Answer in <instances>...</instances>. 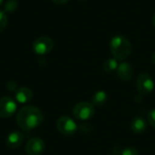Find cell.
I'll use <instances>...</instances> for the list:
<instances>
[{
    "mask_svg": "<svg viewBox=\"0 0 155 155\" xmlns=\"http://www.w3.org/2000/svg\"><path fill=\"white\" fill-rule=\"evenodd\" d=\"M151 60H152V63L155 64V51L153 52V54H152V58H151Z\"/></svg>",
    "mask_w": 155,
    "mask_h": 155,
    "instance_id": "obj_21",
    "label": "cell"
},
{
    "mask_svg": "<svg viewBox=\"0 0 155 155\" xmlns=\"http://www.w3.org/2000/svg\"><path fill=\"white\" fill-rule=\"evenodd\" d=\"M24 135L20 133V132H12L10 133L5 140V143L6 146L10 149H17L24 141Z\"/></svg>",
    "mask_w": 155,
    "mask_h": 155,
    "instance_id": "obj_10",
    "label": "cell"
},
{
    "mask_svg": "<svg viewBox=\"0 0 155 155\" xmlns=\"http://www.w3.org/2000/svg\"><path fill=\"white\" fill-rule=\"evenodd\" d=\"M34 94L32 92L31 89L27 88V87H21L16 89L15 93V100L19 103V104H26L29 103L32 99H33Z\"/></svg>",
    "mask_w": 155,
    "mask_h": 155,
    "instance_id": "obj_11",
    "label": "cell"
},
{
    "mask_svg": "<svg viewBox=\"0 0 155 155\" xmlns=\"http://www.w3.org/2000/svg\"><path fill=\"white\" fill-rule=\"evenodd\" d=\"M91 130H92V127L88 124H83L79 126V131L84 134H88L91 132Z\"/></svg>",
    "mask_w": 155,
    "mask_h": 155,
    "instance_id": "obj_19",
    "label": "cell"
},
{
    "mask_svg": "<svg viewBox=\"0 0 155 155\" xmlns=\"http://www.w3.org/2000/svg\"><path fill=\"white\" fill-rule=\"evenodd\" d=\"M136 88L138 93L142 95L151 94L154 89V82L151 75L147 73L140 74L136 79Z\"/></svg>",
    "mask_w": 155,
    "mask_h": 155,
    "instance_id": "obj_4",
    "label": "cell"
},
{
    "mask_svg": "<svg viewBox=\"0 0 155 155\" xmlns=\"http://www.w3.org/2000/svg\"><path fill=\"white\" fill-rule=\"evenodd\" d=\"M17 105L15 101L10 96H3L0 98V117L9 118L16 111Z\"/></svg>",
    "mask_w": 155,
    "mask_h": 155,
    "instance_id": "obj_7",
    "label": "cell"
},
{
    "mask_svg": "<svg viewBox=\"0 0 155 155\" xmlns=\"http://www.w3.org/2000/svg\"><path fill=\"white\" fill-rule=\"evenodd\" d=\"M108 155H112V154H108ZM113 155H114V154H113Z\"/></svg>",
    "mask_w": 155,
    "mask_h": 155,
    "instance_id": "obj_24",
    "label": "cell"
},
{
    "mask_svg": "<svg viewBox=\"0 0 155 155\" xmlns=\"http://www.w3.org/2000/svg\"><path fill=\"white\" fill-rule=\"evenodd\" d=\"M3 1H4V0H0V5H1L2 4H3Z\"/></svg>",
    "mask_w": 155,
    "mask_h": 155,
    "instance_id": "obj_23",
    "label": "cell"
},
{
    "mask_svg": "<svg viewBox=\"0 0 155 155\" xmlns=\"http://www.w3.org/2000/svg\"><path fill=\"white\" fill-rule=\"evenodd\" d=\"M95 114V107L92 103L80 102L73 108V115L75 119L80 121H87L92 119Z\"/></svg>",
    "mask_w": 155,
    "mask_h": 155,
    "instance_id": "obj_3",
    "label": "cell"
},
{
    "mask_svg": "<svg viewBox=\"0 0 155 155\" xmlns=\"http://www.w3.org/2000/svg\"><path fill=\"white\" fill-rule=\"evenodd\" d=\"M119 155H139V153L134 147L128 146V147H125V148H123V149L121 148Z\"/></svg>",
    "mask_w": 155,
    "mask_h": 155,
    "instance_id": "obj_15",
    "label": "cell"
},
{
    "mask_svg": "<svg viewBox=\"0 0 155 155\" xmlns=\"http://www.w3.org/2000/svg\"><path fill=\"white\" fill-rule=\"evenodd\" d=\"M17 2L16 0H7L5 4V11L6 12H14L16 8H17Z\"/></svg>",
    "mask_w": 155,
    "mask_h": 155,
    "instance_id": "obj_16",
    "label": "cell"
},
{
    "mask_svg": "<svg viewBox=\"0 0 155 155\" xmlns=\"http://www.w3.org/2000/svg\"><path fill=\"white\" fill-rule=\"evenodd\" d=\"M54 41L47 36H41L35 39L33 43V50L36 54H46L52 51Z\"/></svg>",
    "mask_w": 155,
    "mask_h": 155,
    "instance_id": "obj_6",
    "label": "cell"
},
{
    "mask_svg": "<svg viewBox=\"0 0 155 155\" xmlns=\"http://www.w3.org/2000/svg\"><path fill=\"white\" fill-rule=\"evenodd\" d=\"M147 128V123L144 118L141 116L134 117L131 122V130L135 134H142Z\"/></svg>",
    "mask_w": 155,
    "mask_h": 155,
    "instance_id": "obj_12",
    "label": "cell"
},
{
    "mask_svg": "<svg viewBox=\"0 0 155 155\" xmlns=\"http://www.w3.org/2000/svg\"><path fill=\"white\" fill-rule=\"evenodd\" d=\"M118 60H116L115 58H108L104 62L103 64V68L104 70L107 73V74H112L114 72H115L117 70L118 67Z\"/></svg>",
    "mask_w": 155,
    "mask_h": 155,
    "instance_id": "obj_14",
    "label": "cell"
},
{
    "mask_svg": "<svg viewBox=\"0 0 155 155\" xmlns=\"http://www.w3.org/2000/svg\"><path fill=\"white\" fill-rule=\"evenodd\" d=\"M45 149V142L38 137L30 139L25 145V153L27 155H41L44 153Z\"/></svg>",
    "mask_w": 155,
    "mask_h": 155,
    "instance_id": "obj_8",
    "label": "cell"
},
{
    "mask_svg": "<svg viewBox=\"0 0 155 155\" xmlns=\"http://www.w3.org/2000/svg\"><path fill=\"white\" fill-rule=\"evenodd\" d=\"M147 120H148V123L150 124V125L153 126V128H155V108L154 109H152L148 113Z\"/></svg>",
    "mask_w": 155,
    "mask_h": 155,
    "instance_id": "obj_18",
    "label": "cell"
},
{
    "mask_svg": "<svg viewBox=\"0 0 155 155\" xmlns=\"http://www.w3.org/2000/svg\"><path fill=\"white\" fill-rule=\"evenodd\" d=\"M7 25V16L5 11L0 10V32L4 31Z\"/></svg>",
    "mask_w": 155,
    "mask_h": 155,
    "instance_id": "obj_17",
    "label": "cell"
},
{
    "mask_svg": "<svg viewBox=\"0 0 155 155\" xmlns=\"http://www.w3.org/2000/svg\"><path fill=\"white\" fill-rule=\"evenodd\" d=\"M116 73H117L118 77L122 81L128 82L133 78L134 71V67L132 66V64L130 63L122 62L121 64H118Z\"/></svg>",
    "mask_w": 155,
    "mask_h": 155,
    "instance_id": "obj_9",
    "label": "cell"
},
{
    "mask_svg": "<svg viewBox=\"0 0 155 155\" xmlns=\"http://www.w3.org/2000/svg\"><path fill=\"white\" fill-rule=\"evenodd\" d=\"M153 26L155 27V13L153 14Z\"/></svg>",
    "mask_w": 155,
    "mask_h": 155,
    "instance_id": "obj_22",
    "label": "cell"
},
{
    "mask_svg": "<svg viewBox=\"0 0 155 155\" xmlns=\"http://www.w3.org/2000/svg\"><path fill=\"white\" fill-rule=\"evenodd\" d=\"M45 116L43 112L32 105L22 107L16 114L17 125L24 131H31L39 127L44 122Z\"/></svg>",
    "mask_w": 155,
    "mask_h": 155,
    "instance_id": "obj_1",
    "label": "cell"
},
{
    "mask_svg": "<svg viewBox=\"0 0 155 155\" xmlns=\"http://www.w3.org/2000/svg\"><path fill=\"white\" fill-rule=\"evenodd\" d=\"M108 101V94L104 91L96 92L92 97V104L94 107H102Z\"/></svg>",
    "mask_w": 155,
    "mask_h": 155,
    "instance_id": "obj_13",
    "label": "cell"
},
{
    "mask_svg": "<svg viewBox=\"0 0 155 155\" xmlns=\"http://www.w3.org/2000/svg\"><path fill=\"white\" fill-rule=\"evenodd\" d=\"M54 3H55L56 5H64L66 4L69 0H52Z\"/></svg>",
    "mask_w": 155,
    "mask_h": 155,
    "instance_id": "obj_20",
    "label": "cell"
},
{
    "mask_svg": "<svg viewBox=\"0 0 155 155\" xmlns=\"http://www.w3.org/2000/svg\"><path fill=\"white\" fill-rule=\"evenodd\" d=\"M110 50L114 58L124 61L130 56L132 53V45L125 36L116 35L110 41Z\"/></svg>",
    "mask_w": 155,
    "mask_h": 155,
    "instance_id": "obj_2",
    "label": "cell"
},
{
    "mask_svg": "<svg viewBox=\"0 0 155 155\" xmlns=\"http://www.w3.org/2000/svg\"><path fill=\"white\" fill-rule=\"evenodd\" d=\"M56 128L60 134L65 136L74 135L78 129L76 123L69 116H61L56 122Z\"/></svg>",
    "mask_w": 155,
    "mask_h": 155,
    "instance_id": "obj_5",
    "label": "cell"
}]
</instances>
